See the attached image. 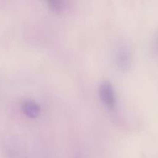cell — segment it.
Returning a JSON list of instances; mask_svg holds the SVG:
<instances>
[{
	"mask_svg": "<svg viewBox=\"0 0 158 158\" xmlns=\"http://www.w3.org/2000/svg\"><path fill=\"white\" fill-rule=\"evenodd\" d=\"M22 109L24 114L30 118H35L40 113V107L38 103L32 100H26L22 103Z\"/></svg>",
	"mask_w": 158,
	"mask_h": 158,
	"instance_id": "obj_2",
	"label": "cell"
},
{
	"mask_svg": "<svg viewBox=\"0 0 158 158\" xmlns=\"http://www.w3.org/2000/svg\"><path fill=\"white\" fill-rule=\"evenodd\" d=\"M117 61H118V64L120 67L126 68L128 66V63H129L130 61L129 55H128L127 52L125 50L121 51L118 55Z\"/></svg>",
	"mask_w": 158,
	"mask_h": 158,
	"instance_id": "obj_3",
	"label": "cell"
},
{
	"mask_svg": "<svg viewBox=\"0 0 158 158\" xmlns=\"http://www.w3.org/2000/svg\"><path fill=\"white\" fill-rule=\"evenodd\" d=\"M47 5L49 6V9L53 12H60L63 9V2L60 0H50L47 2Z\"/></svg>",
	"mask_w": 158,
	"mask_h": 158,
	"instance_id": "obj_4",
	"label": "cell"
},
{
	"mask_svg": "<svg viewBox=\"0 0 158 158\" xmlns=\"http://www.w3.org/2000/svg\"><path fill=\"white\" fill-rule=\"evenodd\" d=\"M99 94L103 103L110 109L115 106L116 97L112 84L108 81L102 82L99 87Z\"/></svg>",
	"mask_w": 158,
	"mask_h": 158,
	"instance_id": "obj_1",
	"label": "cell"
}]
</instances>
